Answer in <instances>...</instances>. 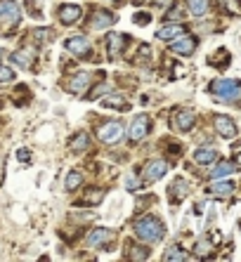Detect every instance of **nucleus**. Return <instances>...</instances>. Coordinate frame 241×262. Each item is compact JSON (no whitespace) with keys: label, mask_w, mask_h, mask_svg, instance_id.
I'll return each mask as SVG.
<instances>
[{"label":"nucleus","mask_w":241,"mask_h":262,"mask_svg":"<svg viewBox=\"0 0 241 262\" xmlns=\"http://www.w3.org/2000/svg\"><path fill=\"white\" fill-rule=\"evenodd\" d=\"M215 132L225 140H232L237 135V125L229 116H215Z\"/></svg>","instance_id":"obj_9"},{"label":"nucleus","mask_w":241,"mask_h":262,"mask_svg":"<svg viewBox=\"0 0 241 262\" xmlns=\"http://www.w3.org/2000/svg\"><path fill=\"white\" fill-rule=\"evenodd\" d=\"M215 158H217V151H215L213 146H201V149L194 151V161L199 166H208V163H213Z\"/></svg>","instance_id":"obj_16"},{"label":"nucleus","mask_w":241,"mask_h":262,"mask_svg":"<svg viewBox=\"0 0 241 262\" xmlns=\"http://www.w3.org/2000/svg\"><path fill=\"white\" fill-rule=\"evenodd\" d=\"M123 125L120 123H107V125H102L99 128V140L104 142V144H119L120 140H123Z\"/></svg>","instance_id":"obj_4"},{"label":"nucleus","mask_w":241,"mask_h":262,"mask_svg":"<svg viewBox=\"0 0 241 262\" xmlns=\"http://www.w3.org/2000/svg\"><path fill=\"white\" fill-rule=\"evenodd\" d=\"M88 24H90V28H97V31L109 28L114 24V14L107 12V10H95V12L90 14V19H88Z\"/></svg>","instance_id":"obj_8"},{"label":"nucleus","mask_w":241,"mask_h":262,"mask_svg":"<svg viewBox=\"0 0 241 262\" xmlns=\"http://www.w3.org/2000/svg\"><path fill=\"white\" fill-rule=\"evenodd\" d=\"M166 172H168V163H166L163 158H154V161H149L147 166H145L142 177H145L147 182H156V180H161Z\"/></svg>","instance_id":"obj_5"},{"label":"nucleus","mask_w":241,"mask_h":262,"mask_svg":"<svg viewBox=\"0 0 241 262\" xmlns=\"http://www.w3.org/2000/svg\"><path fill=\"white\" fill-rule=\"evenodd\" d=\"M149 19H151L149 14H135V24H147Z\"/></svg>","instance_id":"obj_32"},{"label":"nucleus","mask_w":241,"mask_h":262,"mask_svg":"<svg viewBox=\"0 0 241 262\" xmlns=\"http://www.w3.org/2000/svg\"><path fill=\"white\" fill-rule=\"evenodd\" d=\"M102 194H104V191H99V189H95V191H88V194H85V203H99V201H102Z\"/></svg>","instance_id":"obj_29"},{"label":"nucleus","mask_w":241,"mask_h":262,"mask_svg":"<svg viewBox=\"0 0 241 262\" xmlns=\"http://www.w3.org/2000/svg\"><path fill=\"white\" fill-rule=\"evenodd\" d=\"M125 40L128 38H125L123 33H111V36L107 38V50H109V57H111V59H119L120 57L123 48H125V45H123Z\"/></svg>","instance_id":"obj_13"},{"label":"nucleus","mask_w":241,"mask_h":262,"mask_svg":"<svg viewBox=\"0 0 241 262\" xmlns=\"http://www.w3.org/2000/svg\"><path fill=\"white\" fill-rule=\"evenodd\" d=\"M237 163H239V168H241V154H239V156H237Z\"/></svg>","instance_id":"obj_33"},{"label":"nucleus","mask_w":241,"mask_h":262,"mask_svg":"<svg viewBox=\"0 0 241 262\" xmlns=\"http://www.w3.org/2000/svg\"><path fill=\"white\" fill-rule=\"evenodd\" d=\"M211 92H213L215 97H220V99H239L241 97V83L239 80H215L213 85H211Z\"/></svg>","instance_id":"obj_2"},{"label":"nucleus","mask_w":241,"mask_h":262,"mask_svg":"<svg viewBox=\"0 0 241 262\" xmlns=\"http://www.w3.org/2000/svg\"><path fill=\"white\" fill-rule=\"evenodd\" d=\"M88 85H90V73H88V71H78L76 76H71L67 90L73 92V95H80V92L88 90Z\"/></svg>","instance_id":"obj_11"},{"label":"nucleus","mask_w":241,"mask_h":262,"mask_svg":"<svg viewBox=\"0 0 241 262\" xmlns=\"http://www.w3.org/2000/svg\"><path fill=\"white\" fill-rule=\"evenodd\" d=\"M88 144H90L88 135H85V132H78V135L71 140V151H73V154H80V151H85V149H88Z\"/></svg>","instance_id":"obj_22"},{"label":"nucleus","mask_w":241,"mask_h":262,"mask_svg":"<svg viewBox=\"0 0 241 262\" xmlns=\"http://www.w3.org/2000/svg\"><path fill=\"white\" fill-rule=\"evenodd\" d=\"M14 78V71L10 66H0V83H10Z\"/></svg>","instance_id":"obj_28"},{"label":"nucleus","mask_w":241,"mask_h":262,"mask_svg":"<svg viewBox=\"0 0 241 262\" xmlns=\"http://www.w3.org/2000/svg\"><path fill=\"white\" fill-rule=\"evenodd\" d=\"M80 180H83V177H80V172H76V170L69 172L67 175V189L69 191H71V189H76V187L80 184Z\"/></svg>","instance_id":"obj_26"},{"label":"nucleus","mask_w":241,"mask_h":262,"mask_svg":"<svg viewBox=\"0 0 241 262\" xmlns=\"http://www.w3.org/2000/svg\"><path fill=\"white\" fill-rule=\"evenodd\" d=\"M208 191H211V194H215V196H229V194H232V191H234V184L232 182H220V180H215L213 184H211V187H208Z\"/></svg>","instance_id":"obj_18"},{"label":"nucleus","mask_w":241,"mask_h":262,"mask_svg":"<svg viewBox=\"0 0 241 262\" xmlns=\"http://www.w3.org/2000/svg\"><path fill=\"white\" fill-rule=\"evenodd\" d=\"M194 120H196V116H194V111H177L175 114V128L182 132H187L194 128Z\"/></svg>","instance_id":"obj_15"},{"label":"nucleus","mask_w":241,"mask_h":262,"mask_svg":"<svg viewBox=\"0 0 241 262\" xmlns=\"http://www.w3.org/2000/svg\"><path fill=\"white\" fill-rule=\"evenodd\" d=\"M67 48H69V52L83 57V54L90 52V40L85 38V36H73V38L67 40Z\"/></svg>","instance_id":"obj_14"},{"label":"nucleus","mask_w":241,"mask_h":262,"mask_svg":"<svg viewBox=\"0 0 241 262\" xmlns=\"http://www.w3.org/2000/svg\"><path fill=\"white\" fill-rule=\"evenodd\" d=\"M232 172H234V163H232V161H222V163H217L213 168L211 177H213V180H220V177H227Z\"/></svg>","instance_id":"obj_21"},{"label":"nucleus","mask_w":241,"mask_h":262,"mask_svg":"<svg viewBox=\"0 0 241 262\" xmlns=\"http://www.w3.org/2000/svg\"><path fill=\"white\" fill-rule=\"evenodd\" d=\"M111 238H114V232H111V229H104V227H99V229H93V232L88 234V246H93V248H102V246H107Z\"/></svg>","instance_id":"obj_10"},{"label":"nucleus","mask_w":241,"mask_h":262,"mask_svg":"<svg viewBox=\"0 0 241 262\" xmlns=\"http://www.w3.org/2000/svg\"><path fill=\"white\" fill-rule=\"evenodd\" d=\"M168 48H170L175 54H180V57H189V54H194V50H196V40L192 38V36H187V33H180V36H175V38L170 40Z\"/></svg>","instance_id":"obj_3"},{"label":"nucleus","mask_w":241,"mask_h":262,"mask_svg":"<svg viewBox=\"0 0 241 262\" xmlns=\"http://www.w3.org/2000/svg\"><path fill=\"white\" fill-rule=\"evenodd\" d=\"M128 253H130V258H133V260H147V258H149L147 250L137 248V246H130V248H128Z\"/></svg>","instance_id":"obj_27"},{"label":"nucleus","mask_w":241,"mask_h":262,"mask_svg":"<svg viewBox=\"0 0 241 262\" xmlns=\"http://www.w3.org/2000/svg\"><path fill=\"white\" fill-rule=\"evenodd\" d=\"M135 2H137V5H142V2H145V0H135Z\"/></svg>","instance_id":"obj_34"},{"label":"nucleus","mask_w":241,"mask_h":262,"mask_svg":"<svg viewBox=\"0 0 241 262\" xmlns=\"http://www.w3.org/2000/svg\"><path fill=\"white\" fill-rule=\"evenodd\" d=\"M22 19V10L14 0H2L0 2V24H17Z\"/></svg>","instance_id":"obj_6"},{"label":"nucleus","mask_w":241,"mask_h":262,"mask_svg":"<svg viewBox=\"0 0 241 262\" xmlns=\"http://www.w3.org/2000/svg\"><path fill=\"white\" fill-rule=\"evenodd\" d=\"M135 234H137V238L142 243H159L161 238H163V234H166V229H163L159 217L147 215V217H142V220L135 222Z\"/></svg>","instance_id":"obj_1"},{"label":"nucleus","mask_w":241,"mask_h":262,"mask_svg":"<svg viewBox=\"0 0 241 262\" xmlns=\"http://www.w3.org/2000/svg\"><path fill=\"white\" fill-rule=\"evenodd\" d=\"M80 14H83V7H80V5H76V2H67V5L59 7V22L69 26V24L78 22Z\"/></svg>","instance_id":"obj_7"},{"label":"nucleus","mask_w":241,"mask_h":262,"mask_svg":"<svg viewBox=\"0 0 241 262\" xmlns=\"http://www.w3.org/2000/svg\"><path fill=\"white\" fill-rule=\"evenodd\" d=\"M102 106H114V109H125V99L120 97V95H109V97H104L102 99Z\"/></svg>","instance_id":"obj_25"},{"label":"nucleus","mask_w":241,"mask_h":262,"mask_svg":"<svg viewBox=\"0 0 241 262\" xmlns=\"http://www.w3.org/2000/svg\"><path fill=\"white\" fill-rule=\"evenodd\" d=\"M187 7L194 17H203L211 7V0H187Z\"/></svg>","instance_id":"obj_20"},{"label":"nucleus","mask_w":241,"mask_h":262,"mask_svg":"<svg viewBox=\"0 0 241 262\" xmlns=\"http://www.w3.org/2000/svg\"><path fill=\"white\" fill-rule=\"evenodd\" d=\"M31 154H28V149H19V151H17V158H19V161H22V163H28V161H31Z\"/></svg>","instance_id":"obj_31"},{"label":"nucleus","mask_w":241,"mask_h":262,"mask_svg":"<svg viewBox=\"0 0 241 262\" xmlns=\"http://www.w3.org/2000/svg\"><path fill=\"white\" fill-rule=\"evenodd\" d=\"M180 33H185V28L180 26V24H166V26H161L156 31V36L161 40H173L175 36H180Z\"/></svg>","instance_id":"obj_17"},{"label":"nucleus","mask_w":241,"mask_h":262,"mask_svg":"<svg viewBox=\"0 0 241 262\" xmlns=\"http://www.w3.org/2000/svg\"><path fill=\"white\" fill-rule=\"evenodd\" d=\"M170 196H173V201H180L182 196H187V182H185L182 177H177L173 182V187H170Z\"/></svg>","instance_id":"obj_23"},{"label":"nucleus","mask_w":241,"mask_h":262,"mask_svg":"<svg viewBox=\"0 0 241 262\" xmlns=\"http://www.w3.org/2000/svg\"><path fill=\"white\" fill-rule=\"evenodd\" d=\"M12 59L22 66V69H28V66L33 64V50H28V48H24V50H17V52L12 54Z\"/></svg>","instance_id":"obj_19"},{"label":"nucleus","mask_w":241,"mask_h":262,"mask_svg":"<svg viewBox=\"0 0 241 262\" xmlns=\"http://www.w3.org/2000/svg\"><path fill=\"white\" fill-rule=\"evenodd\" d=\"M149 132V118L142 114V116H137L133 120V125H130V140L135 142H140V140H145V135Z\"/></svg>","instance_id":"obj_12"},{"label":"nucleus","mask_w":241,"mask_h":262,"mask_svg":"<svg viewBox=\"0 0 241 262\" xmlns=\"http://www.w3.org/2000/svg\"><path fill=\"white\" fill-rule=\"evenodd\" d=\"M125 189H130V191L140 189V180H135V177H128V180H125Z\"/></svg>","instance_id":"obj_30"},{"label":"nucleus","mask_w":241,"mask_h":262,"mask_svg":"<svg viewBox=\"0 0 241 262\" xmlns=\"http://www.w3.org/2000/svg\"><path fill=\"white\" fill-rule=\"evenodd\" d=\"M163 260H168V262H182V260H187V253L180 248V246H170V248L166 250Z\"/></svg>","instance_id":"obj_24"}]
</instances>
